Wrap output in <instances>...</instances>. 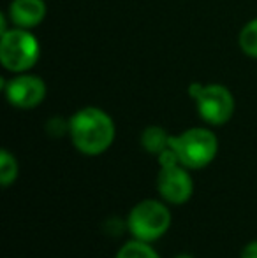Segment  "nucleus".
I'll return each instance as SVG.
<instances>
[{"label":"nucleus","mask_w":257,"mask_h":258,"mask_svg":"<svg viewBox=\"0 0 257 258\" xmlns=\"http://www.w3.org/2000/svg\"><path fill=\"white\" fill-rule=\"evenodd\" d=\"M69 134L81 153L100 155L113 144L115 123L102 109H79L69 121Z\"/></svg>","instance_id":"nucleus-1"},{"label":"nucleus","mask_w":257,"mask_h":258,"mask_svg":"<svg viewBox=\"0 0 257 258\" xmlns=\"http://www.w3.org/2000/svg\"><path fill=\"white\" fill-rule=\"evenodd\" d=\"M169 148L175 150L180 163L189 169H202L217 155V137L206 128H189L180 136L169 137Z\"/></svg>","instance_id":"nucleus-2"},{"label":"nucleus","mask_w":257,"mask_h":258,"mask_svg":"<svg viewBox=\"0 0 257 258\" xmlns=\"http://www.w3.org/2000/svg\"><path fill=\"white\" fill-rule=\"evenodd\" d=\"M39 42L27 28H13L2 34L0 61L11 72H27L39 60Z\"/></svg>","instance_id":"nucleus-3"},{"label":"nucleus","mask_w":257,"mask_h":258,"mask_svg":"<svg viewBox=\"0 0 257 258\" xmlns=\"http://www.w3.org/2000/svg\"><path fill=\"white\" fill-rule=\"evenodd\" d=\"M171 225V213L157 201H143L129 214V230L137 241H157L168 232Z\"/></svg>","instance_id":"nucleus-4"},{"label":"nucleus","mask_w":257,"mask_h":258,"mask_svg":"<svg viewBox=\"0 0 257 258\" xmlns=\"http://www.w3.org/2000/svg\"><path fill=\"white\" fill-rule=\"evenodd\" d=\"M190 97L197 104V111L204 121L212 125H222L229 121L234 112V99L222 85H192Z\"/></svg>","instance_id":"nucleus-5"},{"label":"nucleus","mask_w":257,"mask_h":258,"mask_svg":"<svg viewBox=\"0 0 257 258\" xmlns=\"http://www.w3.org/2000/svg\"><path fill=\"white\" fill-rule=\"evenodd\" d=\"M159 194L171 204H183L190 199L194 191V183L190 179L189 172L180 163L175 165L161 167V172L157 177Z\"/></svg>","instance_id":"nucleus-6"},{"label":"nucleus","mask_w":257,"mask_h":258,"mask_svg":"<svg viewBox=\"0 0 257 258\" xmlns=\"http://www.w3.org/2000/svg\"><path fill=\"white\" fill-rule=\"evenodd\" d=\"M6 95L7 100L16 107L32 109L44 100L46 85L35 76L21 74L9 81V85L6 86Z\"/></svg>","instance_id":"nucleus-7"},{"label":"nucleus","mask_w":257,"mask_h":258,"mask_svg":"<svg viewBox=\"0 0 257 258\" xmlns=\"http://www.w3.org/2000/svg\"><path fill=\"white\" fill-rule=\"evenodd\" d=\"M9 16L16 27L32 28L37 27L46 16L44 0H13L9 7Z\"/></svg>","instance_id":"nucleus-8"},{"label":"nucleus","mask_w":257,"mask_h":258,"mask_svg":"<svg viewBox=\"0 0 257 258\" xmlns=\"http://www.w3.org/2000/svg\"><path fill=\"white\" fill-rule=\"evenodd\" d=\"M169 137L171 136H168L161 126H148L141 136V144L148 153L161 155L166 148H169Z\"/></svg>","instance_id":"nucleus-9"},{"label":"nucleus","mask_w":257,"mask_h":258,"mask_svg":"<svg viewBox=\"0 0 257 258\" xmlns=\"http://www.w3.org/2000/svg\"><path fill=\"white\" fill-rule=\"evenodd\" d=\"M238 42H240V48L243 49L245 54L257 58V18L245 25L243 30L240 32Z\"/></svg>","instance_id":"nucleus-10"},{"label":"nucleus","mask_w":257,"mask_h":258,"mask_svg":"<svg viewBox=\"0 0 257 258\" xmlns=\"http://www.w3.org/2000/svg\"><path fill=\"white\" fill-rule=\"evenodd\" d=\"M117 258H161L144 241H130L118 251Z\"/></svg>","instance_id":"nucleus-11"},{"label":"nucleus","mask_w":257,"mask_h":258,"mask_svg":"<svg viewBox=\"0 0 257 258\" xmlns=\"http://www.w3.org/2000/svg\"><path fill=\"white\" fill-rule=\"evenodd\" d=\"M18 176V163L16 158L9 153L7 150H2L0 153V183L4 186L11 184Z\"/></svg>","instance_id":"nucleus-12"},{"label":"nucleus","mask_w":257,"mask_h":258,"mask_svg":"<svg viewBox=\"0 0 257 258\" xmlns=\"http://www.w3.org/2000/svg\"><path fill=\"white\" fill-rule=\"evenodd\" d=\"M241 258H257V241L245 246L243 253H241Z\"/></svg>","instance_id":"nucleus-13"},{"label":"nucleus","mask_w":257,"mask_h":258,"mask_svg":"<svg viewBox=\"0 0 257 258\" xmlns=\"http://www.w3.org/2000/svg\"><path fill=\"white\" fill-rule=\"evenodd\" d=\"M176 258H192V256H189V255H180V256H176Z\"/></svg>","instance_id":"nucleus-14"}]
</instances>
